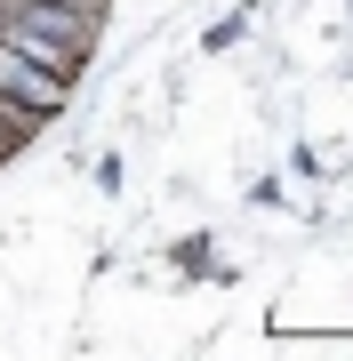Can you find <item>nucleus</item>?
Masks as SVG:
<instances>
[{"mask_svg": "<svg viewBox=\"0 0 353 361\" xmlns=\"http://www.w3.org/2000/svg\"><path fill=\"white\" fill-rule=\"evenodd\" d=\"M0 97L32 104V113L49 121V113H65V104H73V80H65V73H49V65H32L16 40H0Z\"/></svg>", "mask_w": 353, "mask_h": 361, "instance_id": "f257e3e1", "label": "nucleus"}, {"mask_svg": "<svg viewBox=\"0 0 353 361\" xmlns=\"http://www.w3.org/2000/svg\"><path fill=\"white\" fill-rule=\"evenodd\" d=\"M32 137H40V113H32V104H16V97H0V161L25 153Z\"/></svg>", "mask_w": 353, "mask_h": 361, "instance_id": "f03ea898", "label": "nucleus"}]
</instances>
